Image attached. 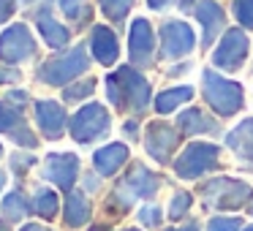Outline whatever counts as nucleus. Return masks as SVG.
<instances>
[{
	"label": "nucleus",
	"mask_w": 253,
	"mask_h": 231,
	"mask_svg": "<svg viewBox=\"0 0 253 231\" xmlns=\"http://www.w3.org/2000/svg\"><path fill=\"white\" fill-rule=\"evenodd\" d=\"M248 49H251V41H248L245 30H240V28L226 30L223 41H220L218 49L212 52V66L223 68V71H237V68H242V63H245Z\"/></svg>",
	"instance_id": "nucleus-6"
},
{
	"label": "nucleus",
	"mask_w": 253,
	"mask_h": 231,
	"mask_svg": "<svg viewBox=\"0 0 253 231\" xmlns=\"http://www.w3.org/2000/svg\"><path fill=\"white\" fill-rule=\"evenodd\" d=\"M117 79H120V84H123V106H128L131 112L147 109V104H150L147 79H144L139 71L128 68V66H123L120 71H117Z\"/></svg>",
	"instance_id": "nucleus-8"
},
{
	"label": "nucleus",
	"mask_w": 253,
	"mask_h": 231,
	"mask_svg": "<svg viewBox=\"0 0 253 231\" xmlns=\"http://www.w3.org/2000/svg\"><path fill=\"white\" fill-rule=\"evenodd\" d=\"M77 174H79V158L74 153H52L44 163V177L63 191H68L74 185Z\"/></svg>",
	"instance_id": "nucleus-11"
},
{
	"label": "nucleus",
	"mask_w": 253,
	"mask_h": 231,
	"mask_svg": "<svg viewBox=\"0 0 253 231\" xmlns=\"http://www.w3.org/2000/svg\"><path fill=\"white\" fill-rule=\"evenodd\" d=\"M36 122L46 139H60L66 128V109L57 101H36Z\"/></svg>",
	"instance_id": "nucleus-13"
},
{
	"label": "nucleus",
	"mask_w": 253,
	"mask_h": 231,
	"mask_svg": "<svg viewBox=\"0 0 253 231\" xmlns=\"http://www.w3.org/2000/svg\"><path fill=\"white\" fill-rule=\"evenodd\" d=\"M139 220H142L147 229H153V226L161 223V209L158 207H144L142 212H139Z\"/></svg>",
	"instance_id": "nucleus-33"
},
{
	"label": "nucleus",
	"mask_w": 253,
	"mask_h": 231,
	"mask_svg": "<svg viewBox=\"0 0 253 231\" xmlns=\"http://www.w3.org/2000/svg\"><path fill=\"white\" fill-rule=\"evenodd\" d=\"M3 185H6V174L0 171V191H3Z\"/></svg>",
	"instance_id": "nucleus-41"
},
{
	"label": "nucleus",
	"mask_w": 253,
	"mask_h": 231,
	"mask_svg": "<svg viewBox=\"0 0 253 231\" xmlns=\"http://www.w3.org/2000/svg\"><path fill=\"white\" fill-rule=\"evenodd\" d=\"M126 160H128V147L126 144H106V147H101L98 153L93 155L95 169H98V174H104V177L115 174Z\"/></svg>",
	"instance_id": "nucleus-18"
},
{
	"label": "nucleus",
	"mask_w": 253,
	"mask_h": 231,
	"mask_svg": "<svg viewBox=\"0 0 253 231\" xmlns=\"http://www.w3.org/2000/svg\"><path fill=\"white\" fill-rule=\"evenodd\" d=\"M93 90H95V82H93V79H84V82L71 84V87L63 90V98H66L68 104H77V101H82V98H87V95H93Z\"/></svg>",
	"instance_id": "nucleus-27"
},
{
	"label": "nucleus",
	"mask_w": 253,
	"mask_h": 231,
	"mask_svg": "<svg viewBox=\"0 0 253 231\" xmlns=\"http://www.w3.org/2000/svg\"><path fill=\"white\" fill-rule=\"evenodd\" d=\"M0 133H8L17 144H25V147H36V136L30 133V128L25 125L22 112L17 106H6L0 101Z\"/></svg>",
	"instance_id": "nucleus-14"
},
{
	"label": "nucleus",
	"mask_w": 253,
	"mask_h": 231,
	"mask_svg": "<svg viewBox=\"0 0 253 231\" xmlns=\"http://www.w3.org/2000/svg\"><path fill=\"white\" fill-rule=\"evenodd\" d=\"M33 209L41 215V218H52L57 212V193L46 191V188H39L33 198Z\"/></svg>",
	"instance_id": "nucleus-25"
},
{
	"label": "nucleus",
	"mask_w": 253,
	"mask_h": 231,
	"mask_svg": "<svg viewBox=\"0 0 253 231\" xmlns=\"http://www.w3.org/2000/svg\"><path fill=\"white\" fill-rule=\"evenodd\" d=\"M245 231H253V226H251V229H245Z\"/></svg>",
	"instance_id": "nucleus-47"
},
{
	"label": "nucleus",
	"mask_w": 253,
	"mask_h": 231,
	"mask_svg": "<svg viewBox=\"0 0 253 231\" xmlns=\"http://www.w3.org/2000/svg\"><path fill=\"white\" fill-rule=\"evenodd\" d=\"M251 196H253L251 185H245L240 180H231V177H218L210 185H204V201L218 209H237Z\"/></svg>",
	"instance_id": "nucleus-3"
},
{
	"label": "nucleus",
	"mask_w": 253,
	"mask_h": 231,
	"mask_svg": "<svg viewBox=\"0 0 253 231\" xmlns=\"http://www.w3.org/2000/svg\"><path fill=\"white\" fill-rule=\"evenodd\" d=\"M212 166H218V147L215 144H202V142L188 144L182 150V155L174 160V171L182 180H196Z\"/></svg>",
	"instance_id": "nucleus-4"
},
{
	"label": "nucleus",
	"mask_w": 253,
	"mask_h": 231,
	"mask_svg": "<svg viewBox=\"0 0 253 231\" xmlns=\"http://www.w3.org/2000/svg\"><path fill=\"white\" fill-rule=\"evenodd\" d=\"M0 155H3V147H0Z\"/></svg>",
	"instance_id": "nucleus-48"
},
{
	"label": "nucleus",
	"mask_w": 253,
	"mask_h": 231,
	"mask_svg": "<svg viewBox=\"0 0 253 231\" xmlns=\"http://www.w3.org/2000/svg\"><path fill=\"white\" fill-rule=\"evenodd\" d=\"M161 41H164V57H182L188 55V52L193 49V44H196V36H193V30L188 28L185 22H177V19H171V22H164V28H161Z\"/></svg>",
	"instance_id": "nucleus-10"
},
{
	"label": "nucleus",
	"mask_w": 253,
	"mask_h": 231,
	"mask_svg": "<svg viewBox=\"0 0 253 231\" xmlns=\"http://www.w3.org/2000/svg\"><path fill=\"white\" fill-rule=\"evenodd\" d=\"M36 25H39L41 36H44V41L52 46V49H63V46L68 44V28H63L60 22H55L49 14L36 11Z\"/></svg>",
	"instance_id": "nucleus-21"
},
{
	"label": "nucleus",
	"mask_w": 253,
	"mask_h": 231,
	"mask_svg": "<svg viewBox=\"0 0 253 231\" xmlns=\"http://www.w3.org/2000/svg\"><path fill=\"white\" fill-rule=\"evenodd\" d=\"M109 112L104 109L101 104H87L84 109H79L71 120V136L74 142L79 144H87L93 139L104 136L109 131Z\"/></svg>",
	"instance_id": "nucleus-5"
},
{
	"label": "nucleus",
	"mask_w": 253,
	"mask_h": 231,
	"mask_svg": "<svg viewBox=\"0 0 253 231\" xmlns=\"http://www.w3.org/2000/svg\"><path fill=\"white\" fill-rule=\"evenodd\" d=\"M202 82H204V98L210 101L218 115H234V112L242 109V87L231 79H223L220 74L215 71H204L202 74Z\"/></svg>",
	"instance_id": "nucleus-1"
},
{
	"label": "nucleus",
	"mask_w": 253,
	"mask_h": 231,
	"mask_svg": "<svg viewBox=\"0 0 253 231\" xmlns=\"http://www.w3.org/2000/svg\"><path fill=\"white\" fill-rule=\"evenodd\" d=\"M242 220L240 218H212L207 231H240Z\"/></svg>",
	"instance_id": "nucleus-32"
},
{
	"label": "nucleus",
	"mask_w": 253,
	"mask_h": 231,
	"mask_svg": "<svg viewBox=\"0 0 253 231\" xmlns=\"http://www.w3.org/2000/svg\"><path fill=\"white\" fill-rule=\"evenodd\" d=\"M193 98V87H188V84H182V87H171V90H164V93L155 98V112H161V115H169V112H174L180 104H185V101Z\"/></svg>",
	"instance_id": "nucleus-23"
},
{
	"label": "nucleus",
	"mask_w": 253,
	"mask_h": 231,
	"mask_svg": "<svg viewBox=\"0 0 253 231\" xmlns=\"http://www.w3.org/2000/svg\"><path fill=\"white\" fill-rule=\"evenodd\" d=\"M123 231H136V229H123Z\"/></svg>",
	"instance_id": "nucleus-45"
},
{
	"label": "nucleus",
	"mask_w": 253,
	"mask_h": 231,
	"mask_svg": "<svg viewBox=\"0 0 253 231\" xmlns=\"http://www.w3.org/2000/svg\"><path fill=\"white\" fill-rule=\"evenodd\" d=\"M14 8H17V3H14V0H0V25L8 22V17L14 14Z\"/></svg>",
	"instance_id": "nucleus-35"
},
{
	"label": "nucleus",
	"mask_w": 253,
	"mask_h": 231,
	"mask_svg": "<svg viewBox=\"0 0 253 231\" xmlns=\"http://www.w3.org/2000/svg\"><path fill=\"white\" fill-rule=\"evenodd\" d=\"M25 98H28V95H25L22 90H11V93H8V101H17V104H22Z\"/></svg>",
	"instance_id": "nucleus-37"
},
{
	"label": "nucleus",
	"mask_w": 253,
	"mask_h": 231,
	"mask_svg": "<svg viewBox=\"0 0 253 231\" xmlns=\"http://www.w3.org/2000/svg\"><path fill=\"white\" fill-rule=\"evenodd\" d=\"M123 188H126V198H128V201H133L136 196H144V198L153 196V193L161 188V180L153 174V171L144 169V166H136V169L128 174V180H126V185H123Z\"/></svg>",
	"instance_id": "nucleus-16"
},
{
	"label": "nucleus",
	"mask_w": 253,
	"mask_h": 231,
	"mask_svg": "<svg viewBox=\"0 0 253 231\" xmlns=\"http://www.w3.org/2000/svg\"><path fill=\"white\" fill-rule=\"evenodd\" d=\"M22 231H49V229H44V226H25Z\"/></svg>",
	"instance_id": "nucleus-40"
},
{
	"label": "nucleus",
	"mask_w": 253,
	"mask_h": 231,
	"mask_svg": "<svg viewBox=\"0 0 253 231\" xmlns=\"http://www.w3.org/2000/svg\"><path fill=\"white\" fill-rule=\"evenodd\" d=\"M188 207H191V193H177V196L171 198V204H169V218L180 220L182 215L188 212Z\"/></svg>",
	"instance_id": "nucleus-30"
},
{
	"label": "nucleus",
	"mask_w": 253,
	"mask_h": 231,
	"mask_svg": "<svg viewBox=\"0 0 253 231\" xmlns=\"http://www.w3.org/2000/svg\"><path fill=\"white\" fill-rule=\"evenodd\" d=\"M226 144L237 153V158L251 160V163H253V117L242 120L240 125L226 136Z\"/></svg>",
	"instance_id": "nucleus-19"
},
{
	"label": "nucleus",
	"mask_w": 253,
	"mask_h": 231,
	"mask_svg": "<svg viewBox=\"0 0 253 231\" xmlns=\"http://www.w3.org/2000/svg\"><path fill=\"white\" fill-rule=\"evenodd\" d=\"M196 17L204 28V44L210 46L215 41V36L220 33V28H223V8L215 0H202L196 8Z\"/></svg>",
	"instance_id": "nucleus-17"
},
{
	"label": "nucleus",
	"mask_w": 253,
	"mask_h": 231,
	"mask_svg": "<svg viewBox=\"0 0 253 231\" xmlns=\"http://www.w3.org/2000/svg\"><path fill=\"white\" fill-rule=\"evenodd\" d=\"M33 160H36L33 155H14V158H11V169L17 171V174H22V171L28 169V166L33 163Z\"/></svg>",
	"instance_id": "nucleus-34"
},
{
	"label": "nucleus",
	"mask_w": 253,
	"mask_h": 231,
	"mask_svg": "<svg viewBox=\"0 0 253 231\" xmlns=\"http://www.w3.org/2000/svg\"><path fill=\"white\" fill-rule=\"evenodd\" d=\"M169 231H199V226L191 223V226H182V229H169Z\"/></svg>",
	"instance_id": "nucleus-39"
},
{
	"label": "nucleus",
	"mask_w": 253,
	"mask_h": 231,
	"mask_svg": "<svg viewBox=\"0 0 253 231\" xmlns=\"http://www.w3.org/2000/svg\"><path fill=\"white\" fill-rule=\"evenodd\" d=\"M180 142V133L174 131L166 122H150L147 133H144V150L150 153V158L158 160V163H166L171 155V150Z\"/></svg>",
	"instance_id": "nucleus-9"
},
{
	"label": "nucleus",
	"mask_w": 253,
	"mask_h": 231,
	"mask_svg": "<svg viewBox=\"0 0 253 231\" xmlns=\"http://www.w3.org/2000/svg\"><path fill=\"white\" fill-rule=\"evenodd\" d=\"M234 17L242 28H253V0H234Z\"/></svg>",
	"instance_id": "nucleus-29"
},
{
	"label": "nucleus",
	"mask_w": 253,
	"mask_h": 231,
	"mask_svg": "<svg viewBox=\"0 0 253 231\" xmlns=\"http://www.w3.org/2000/svg\"><path fill=\"white\" fill-rule=\"evenodd\" d=\"M166 3H169V0H147V6H150V8H155V11H158V8H164Z\"/></svg>",
	"instance_id": "nucleus-38"
},
{
	"label": "nucleus",
	"mask_w": 253,
	"mask_h": 231,
	"mask_svg": "<svg viewBox=\"0 0 253 231\" xmlns=\"http://www.w3.org/2000/svg\"><path fill=\"white\" fill-rule=\"evenodd\" d=\"M131 6H133V0H101V11L109 19H115V22H120L131 11Z\"/></svg>",
	"instance_id": "nucleus-26"
},
{
	"label": "nucleus",
	"mask_w": 253,
	"mask_h": 231,
	"mask_svg": "<svg viewBox=\"0 0 253 231\" xmlns=\"http://www.w3.org/2000/svg\"><path fill=\"white\" fill-rule=\"evenodd\" d=\"M22 3H33V0H22ZM41 3H44V6H49L52 0H41Z\"/></svg>",
	"instance_id": "nucleus-42"
},
{
	"label": "nucleus",
	"mask_w": 253,
	"mask_h": 231,
	"mask_svg": "<svg viewBox=\"0 0 253 231\" xmlns=\"http://www.w3.org/2000/svg\"><path fill=\"white\" fill-rule=\"evenodd\" d=\"M177 122H180V128L185 133H218L220 131V125L204 109H188V112H182V115L177 117Z\"/></svg>",
	"instance_id": "nucleus-20"
},
{
	"label": "nucleus",
	"mask_w": 253,
	"mask_h": 231,
	"mask_svg": "<svg viewBox=\"0 0 253 231\" xmlns=\"http://www.w3.org/2000/svg\"><path fill=\"white\" fill-rule=\"evenodd\" d=\"M87 66H90L87 49L79 44V46H74V49H68L66 55L55 57V60H49V63H44V66L39 68V79H41V82H46V84H52V87H60V84L71 82L74 77H79Z\"/></svg>",
	"instance_id": "nucleus-2"
},
{
	"label": "nucleus",
	"mask_w": 253,
	"mask_h": 231,
	"mask_svg": "<svg viewBox=\"0 0 253 231\" xmlns=\"http://www.w3.org/2000/svg\"><path fill=\"white\" fill-rule=\"evenodd\" d=\"M90 49H93L95 60L101 66H115L117 55H120V46H117V36L112 33L106 25H95L93 36H90Z\"/></svg>",
	"instance_id": "nucleus-15"
},
{
	"label": "nucleus",
	"mask_w": 253,
	"mask_h": 231,
	"mask_svg": "<svg viewBox=\"0 0 253 231\" xmlns=\"http://www.w3.org/2000/svg\"><path fill=\"white\" fill-rule=\"evenodd\" d=\"M90 220V201L84 193H71L66 201V223L71 229H79Z\"/></svg>",
	"instance_id": "nucleus-22"
},
{
	"label": "nucleus",
	"mask_w": 253,
	"mask_h": 231,
	"mask_svg": "<svg viewBox=\"0 0 253 231\" xmlns=\"http://www.w3.org/2000/svg\"><path fill=\"white\" fill-rule=\"evenodd\" d=\"M33 55H36V41L25 22H17L8 30H3V36H0V60L22 63Z\"/></svg>",
	"instance_id": "nucleus-7"
},
{
	"label": "nucleus",
	"mask_w": 253,
	"mask_h": 231,
	"mask_svg": "<svg viewBox=\"0 0 253 231\" xmlns=\"http://www.w3.org/2000/svg\"><path fill=\"white\" fill-rule=\"evenodd\" d=\"M188 3H191V0H182V6H185V8H188Z\"/></svg>",
	"instance_id": "nucleus-44"
},
{
	"label": "nucleus",
	"mask_w": 253,
	"mask_h": 231,
	"mask_svg": "<svg viewBox=\"0 0 253 231\" xmlns=\"http://www.w3.org/2000/svg\"><path fill=\"white\" fill-rule=\"evenodd\" d=\"M0 231H8V229H6V226H3V220H0Z\"/></svg>",
	"instance_id": "nucleus-43"
},
{
	"label": "nucleus",
	"mask_w": 253,
	"mask_h": 231,
	"mask_svg": "<svg viewBox=\"0 0 253 231\" xmlns=\"http://www.w3.org/2000/svg\"><path fill=\"white\" fill-rule=\"evenodd\" d=\"M19 79V71H14V68H0V84L3 82H17Z\"/></svg>",
	"instance_id": "nucleus-36"
},
{
	"label": "nucleus",
	"mask_w": 253,
	"mask_h": 231,
	"mask_svg": "<svg viewBox=\"0 0 253 231\" xmlns=\"http://www.w3.org/2000/svg\"><path fill=\"white\" fill-rule=\"evenodd\" d=\"M106 95H109L112 104L123 109V84H120V79H117V74H109V77H106Z\"/></svg>",
	"instance_id": "nucleus-31"
},
{
	"label": "nucleus",
	"mask_w": 253,
	"mask_h": 231,
	"mask_svg": "<svg viewBox=\"0 0 253 231\" xmlns=\"http://www.w3.org/2000/svg\"><path fill=\"white\" fill-rule=\"evenodd\" d=\"M60 8L68 19H90L87 0H60Z\"/></svg>",
	"instance_id": "nucleus-28"
},
{
	"label": "nucleus",
	"mask_w": 253,
	"mask_h": 231,
	"mask_svg": "<svg viewBox=\"0 0 253 231\" xmlns=\"http://www.w3.org/2000/svg\"><path fill=\"white\" fill-rule=\"evenodd\" d=\"M25 215H28V201H25V196L19 191L8 193V196L3 198V218L6 220H22Z\"/></svg>",
	"instance_id": "nucleus-24"
},
{
	"label": "nucleus",
	"mask_w": 253,
	"mask_h": 231,
	"mask_svg": "<svg viewBox=\"0 0 253 231\" xmlns=\"http://www.w3.org/2000/svg\"><path fill=\"white\" fill-rule=\"evenodd\" d=\"M251 215H253V204H251Z\"/></svg>",
	"instance_id": "nucleus-46"
},
{
	"label": "nucleus",
	"mask_w": 253,
	"mask_h": 231,
	"mask_svg": "<svg viewBox=\"0 0 253 231\" xmlns=\"http://www.w3.org/2000/svg\"><path fill=\"white\" fill-rule=\"evenodd\" d=\"M153 46H155V38H153V28H150L147 19H133L131 25V63L133 66H150L153 63Z\"/></svg>",
	"instance_id": "nucleus-12"
}]
</instances>
